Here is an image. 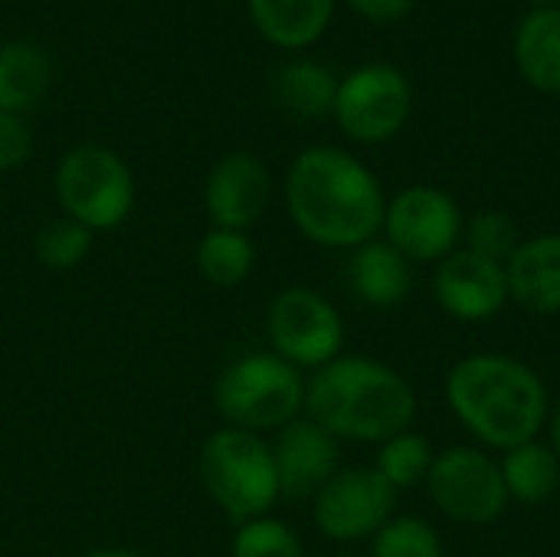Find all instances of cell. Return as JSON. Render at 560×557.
I'll return each instance as SVG.
<instances>
[{
  "label": "cell",
  "instance_id": "14",
  "mask_svg": "<svg viewBox=\"0 0 560 557\" xmlns=\"http://www.w3.org/2000/svg\"><path fill=\"white\" fill-rule=\"evenodd\" d=\"M279 492L292 502H312L315 492L341 469V443L312 417H299L269 440Z\"/></svg>",
  "mask_w": 560,
  "mask_h": 557
},
{
  "label": "cell",
  "instance_id": "22",
  "mask_svg": "<svg viewBox=\"0 0 560 557\" xmlns=\"http://www.w3.org/2000/svg\"><path fill=\"white\" fill-rule=\"evenodd\" d=\"M256 243L249 233L243 230H220V227H210L200 243H197V253H194V263H197V272L207 286L213 289H236L243 286L253 269H256Z\"/></svg>",
  "mask_w": 560,
  "mask_h": 557
},
{
  "label": "cell",
  "instance_id": "17",
  "mask_svg": "<svg viewBox=\"0 0 560 557\" xmlns=\"http://www.w3.org/2000/svg\"><path fill=\"white\" fill-rule=\"evenodd\" d=\"M515 66L538 92L560 95V7L532 10L515 30Z\"/></svg>",
  "mask_w": 560,
  "mask_h": 557
},
{
  "label": "cell",
  "instance_id": "30",
  "mask_svg": "<svg viewBox=\"0 0 560 557\" xmlns=\"http://www.w3.org/2000/svg\"><path fill=\"white\" fill-rule=\"evenodd\" d=\"M548 443H551V450L558 453L560 460V397L558 401H551V414H548Z\"/></svg>",
  "mask_w": 560,
  "mask_h": 557
},
{
  "label": "cell",
  "instance_id": "25",
  "mask_svg": "<svg viewBox=\"0 0 560 557\" xmlns=\"http://www.w3.org/2000/svg\"><path fill=\"white\" fill-rule=\"evenodd\" d=\"M230 557H305V545L289 522L276 515H262L233 525Z\"/></svg>",
  "mask_w": 560,
  "mask_h": 557
},
{
  "label": "cell",
  "instance_id": "32",
  "mask_svg": "<svg viewBox=\"0 0 560 557\" xmlns=\"http://www.w3.org/2000/svg\"><path fill=\"white\" fill-rule=\"evenodd\" d=\"M532 10H545V7H560V0H528Z\"/></svg>",
  "mask_w": 560,
  "mask_h": 557
},
{
  "label": "cell",
  "instance_id": "3",
  "mask_svg": "<svg viewBox=\"0 0 560 557\" xmlns=\"http://www.w3.org/2000/svg\"><path fill=\"white\" fill-rule=\"evenodd\" d=\"M420 401L413 384L387 361L341 355L305 381V417L338 443H371L413 430Z\"/></svg>",
  "mask_w": 560,
  "mask_h": 557
},
{
  "label": "cell",
  "instance_id": "19",
  "mask_svg": "<svg viewBox=\"0 0 560 557\" xmlns=\"http://www.w3.org/2000/svg\"><path fill=\"white\" fill-rule=\"evenodd\" d=\"M499 469L509 499L518 506H545L555 499L560 486V460L548 440H532L502 453Z\"/></svg>",
  "mask_w": 560,
  "mask_h": 557
},
{
  "label": "cell",
  "instance_id": "10",
  "mask_svg": "<svg viewBox=\"0 0 560 557\" xmlns=\"http://www.w3.org/2000/svg\"><path fill=\"white\" fill-rule=\"evenodd\" d=\"M466 217L453 194L430 184H410L387 200L381 236L413 266L443 263L463 246Z\"/></svg>",
  "mask_w": 560,
  "mask_h": 557
},
{
  "label": "cell",
  "instance_id": "2",
  "mask_svg": "<svg viewBox=\"0 0 560 557\" xmlns=\"http://www.w3.org/2000/svg\"><path fill=\"white\" fill-rule=\"evenodd\" d=\"M443 397L463 430L495 453L541 440L551 414V391L545 378L499 351H479L456 361L446 374Z\"/></svg>",
  "mask_w": 560,
  "mask_h": 557
},
{
  "label": "cell",
  "instance_id": "8",
  "mask_svg": "<svg viewBox=\"0 0 560 557\" xmlns=\"http://www.w3.org/2000/svg\"><path fill=\"white\" fill-rule=\"evenodd\" d=\"M423 486L436 512L466 529L495 525L512 502L499 460L482 446L440 450Z\"/></svg>",
  "mask_w": 560,
  "mask_h": 557
},
{
  "label": "cell",
  "instance_id": "20",
  "mask_svg": "<svg viewBox=\"0 0 560 557\" xmlns=\"http://www.w3.org/2000/svg\"><path fill=\"white\" fill-rule=\"evenodd\" d=\"M52 82V62L49 56L26 43L13 39L0 46V112L23 115L30 112Z\"/></svg>",
  "mask_w": 560,
  "mask_h": 557
},
{
  "label": "cell",
  "instance_id": "29",
  "mask_svg": "<svg viewBox=\"0 0 560 557\" xmlns=\"http://www.w3.org/2000/svg\"><path fill=\"white\" fill-rule=\"evenodd\" d=\"M348 7L371 23H397L413 10V0H348Z\"/></svg>",
  "mask_w": 560,
  "mask_h": 557
},
{
  "label": "cell",
  "instance_id": "26",
  "mask_svg": "<svg viewBox=\"0 0 560 557\" xmlns=\"http://www.w3.org/2000/svg\"><path fill=\"white\" fill-rule=\"evenodd\" d=\"M368 557H443V542L423 515H394L371 538Z\"/></svg>",
  "mask_w": 560,
  "mask_h": 557
},
{
  "label": "cell",
  "instance_id": "28",
  "mask_svg": "<svg viewBox=\"0 0 560 557\" xmlns=\"http://www.w3.org/2000/svg\"><path fill=\"white\" fill-rule=\"evenodd\" d=\"M33 154V135L23 115L0 112V174L16 171Z\"/></svg>",
  "mask_w": 560,
  "mask_h": 557
},
{
  "label": "cell",
  "instance_id": "23",
  "mask_svg": "<svg viewBox=\"0 0 560 557\" xmlns=\"http://www.w3.org/2000/svg\"><path fill=\"white\" fill-rule=\"evenodd\" d=\"M433 443L417 433V430H404L390 440H384L377 446V460H374V469L400 492V489H413V486H423L427 476H430V466H433Z\"/></svg>",
  "mask_w": 560,
  "mask_h": 557
},
{
  "label": "cell",
  "instance_id": "27",
  "mask_svg": "<svg viewBox=\"0 0 560 557\" xmlns=\"http://www.w3.org/2000/svg\"><path fill=\"white\" fill-rule=\"evenodd\" d=\"M518 243H522L518 223L509 213H502V210H482L472 220H466L463 246L479 253V256H486V259L509 263L512 253L518 250Z\"/></svg>",
  "mask_w": 560,
  "mask_h": 557
},
{
  "label": "cell",
  "instance_id": "15",
  "mask_svg": "<svg viewBox=\"0 0 560 557\" xmlns=\"http://www.w3.org/2000/svg\"><path fill=\"white\" fill-rule=\"evenodd\" d=\"M505 276L515 305L532 315H560V230L522 240Z\"/></svg>",
  "mask_w": 560,
  "mask_h": 557
},
{
  "label": "cell",
  "instance_id": "13",
  "mask_svg": "<svg viewBox=\"0 0 560 557\" xmlns=\"http://www.w3.org/2000/svg\"><path fill=\"white\" fill-rule=\"evenodd\" d=\"M269 194L272 177L266 161L253 151H226L203 181V210L210 227L249 233L262 220Z\"/></svg>",
  "mask_w": 560,
  "mask_h": 557
},
{
  "label": "cell",
  "instance_id": "4",
  "mask_svg": "<svg viewBox=\"0 0 560 557\" xmlns=\"http://www.w3.org/2000/svg\"><path fill=\"white\" fill-rule=\"evenodd\" d=\"M197 476L203 492L230 525L272 515L276 502L282 499L269 440L236 427H217L203 440Z\"/></svg>",
  "mask_w": 560,
  "mask_h": 557
},
{
  "label": "cell",
  "instance_id": "5",
  "mask_svg": "<svg viewBox=\"0 0 560 557\" xmlns=\"http://www.w3.org/2000/svg\"><path fill=\"white\" fill-rule=\"evenodd\" d=\"M305 381L308 374L279 355L249 351L217 374L213 407L223 427L272 437L305 414Z\"/></svg>",
  "mask_w": 560,
  "mask_h": 557
},
{
  "label": "cell",
  "instance_id": "7",
  "mask_svg": "<svg viewBox=\"0 0 560 557\" xmlns=\"http://www.w3.org/2000/svg\"><path fill=\"white\" fill-rule=\"evenodd\" d=\"M345 318L338 305L312 286H285L269 299L266 338L269 351L312 374L345 355Z\"/></svg>",
  "mask_w": 560,
  "mask_h": 557
},
{
  "label": "cell",
  "instance_id": "9",
  "mask_svg": "<svg viewBox=\"0 0 560 557\" xmlns=\"http://www.w3.org/2000/svg\"><path fill=\"white\" fill-rule=\"evenodd\" d=\"M413 112V89L390 62H368L338 82L335 121L358 144H381L404 131Z\"/></svg>",
  "mask_w": 560,
  "mask_h": 557
},
{
  "label": "cell",
  "instance_id": "31",
  "mask_svg": "<svg viewBox=\"0 0 560 557\" xmlns=\"http://www.w3.org/2000/svg\"><path fill=\"white\" fill-rule=\"evenodd\" d=\"M79 557H148L144 552H135V548H118V545H105V548H92Z\"/></svg>",
  "mask_w": 560,
  "mask_h": 557
},
{
  "label": "cell",
  "instance_id": "21",
  "mask_svg": "<svg viewBox=\"0 0 560 557\" xmlns=\"http://www.w3.org/2000/svg\"><path fill=\"white\" fill-rule=\"evenodd\" d=\"M338 82L341 79L318 59H292L279 66L272 89L279 105L295 118H322L335 112Z\"/></svg>",
  "mask_w": 560,
  "mask_h": 557
},
{
  "label": "cell",
  "instance_id": "16",
  "mask_svg": "<svg viewBox=\"0 0 560 557\" xmlns=\"http://www.w3.org/2000/svg\"><path fill=\"white\" fill-rule=\"evenodd\" d=\"M348 289L371 309H394L413 292V263L384 236L348 253Z\"/></svg>",
  "mask_w": 560,
  "mask_h": 557
},
{
  "label": "cell",
  "instance_id": "18",
  "mask_svg": "<svg viewBox=\"0 0 560 557\" xmlns=\"http://www.w3.org/2000/svg\"><path fill=\"white\" fill-rule=\"evenodd\" d=\"M335 13V0H249V16L256 30L285 49H302L315 43Z\"/></svg>",
  "mask_w": 560,
  "mask_h": 557
},
{
  "label": "cell",
  "instance_id": "1",
  "mask_svg": "<svg viewBox=\"0 0 560 557\" xmlns=\"http://www.w3.org/2000/svg\"><path fill=\"white\" fill-rule=\"evenodd\" d=\"M285 207L308 243L351 253L381 236L387 194L361 158L315 144L295 154L285 174Z\"/></svg>",
  "mask_w": 560,
  "mask_h": 557
},
{
  "label": "cell",
  "instance_id": "33",
  "mask_svg": "<svg viewBox=\"0 0 560 557\" xmlns=\"http://www.w3.org/2000/svg\"><path fill=\"white\" fill-rule=\"evenodd\" d=\"M331 557H358V555H331Z\"/></svg>",
  "mask_w": 560,
  "mask_h": 557
},
{
  "label": "cell",
  "instance_id": "11",
  "mask_svg": "<svg viewBox=\"0 0 560 557\" xmlns=\"http://www.w3.org/2000/svg\"><path fill=\"white\" fill-rule=\"evenodd\" d=\"M397 509V489L374 466H341L312 499L315 529L335 545L371 542Z\"/></svg>",
  "mask_w": 560,
  "mask_h": 557
},
{
  "label": "cell",
  "instance_id": "6",
  "mask_svg": "<svg viewBox=\"0 0 560 557\" xmlns=\"http://www.w3.org/2000/svg\"><path fill=\"white\" fill-rule=\"evenodd\" d=\"M62 217L92 233L118 230L135 210V174L121 154L105 144L69 148L52 174Z\"/></svg>",
  "mask_w": 560,
  "mask_h": 557
},
{
  "label": "cell",
  "instance_id": "12",
  "mask_svg": "<svg viewBox=\"0 0 560 557\" xmlns=\"http://www.w3.org/2000/svg\"><path fill=\"white\" fill-rule=\"evenodd\" d=\"M433 295H436V305L456 322H466V325L492 322L512 302L505 263L486 259L459 246L443 263H436Z\"/></svg>",
  "mask_w": 560,
  "mask_h": 557
},
{
  "label": "cell",
  "instance_id": "24",
  "mask_svg": "<svg viewBox=\"0 0 560 557\" xmlns=\"http://www.w3.org/2000/svg\"><path fill=\"white\" fill-rule=\"evenodd\" d=\"M92 236L95 233L85 230L82 223L69 217H56L46 227H39V233L33 236V256L49 272H72L89 259Z\"/></svg>",
  "mask_w": 560,
  "mask_h": 557
}]
</instances>
